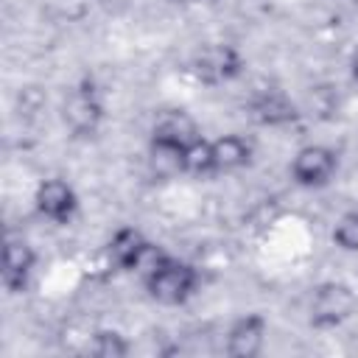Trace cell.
Instances as JSON below:
<instances>
[{
  "instance_id": "cell-5",
  "label": "cell",
  "mask_w": 358,
  "mask_h": 358,
  "mask_svg": "<svg viewBox=\"0 0 358 358\" xmlns=\"http://www.w3.org/2000/svg\"><path fill=\"white\" fill-rule=\"evenodd\" d=\"M103 120V103L90 87H78L64 101V123L76 134H92Z\"/></svg>"
},
{
  "instance_id": "cell-1",
  "label": "cell",
  "mask_w": 358,
  "mask_h": 358,
  "mask_svg": "<svg viewBox=\"0 0 358 358\" xmlns=\"http://www.w3.org/2000/svg\"><path fill=\"white\" fill-rule=\"evenodd\" d=\"M145 291L151 299H157L159 305H182L199 285V271L185 263L171 257L157 274H151L148 280H143Z\"/></svg>"
},
{
  "instance_id": "cell-12",
  "label": "cell",
  "mask_w": 358,
  "mask_h": 358,
  "mask_svg": "<svg viewBox=\"0 0 358 358\" xmlns=\"http://www.w3.org/2000/svg\"><path fill=\"white\" fill-rule=\"evenodd\" d=\"M148 171L157 179H173L185 171V145L168 143V140H157L151 137V148H148Z\"/></svg>"
},
{
  "instance_id": "cell-10",
  "label": "cell",
  "mask_w": 358,
  "mask_h": 358,
  "mask_svg": "<svg viewBox=\"0 0 358 358\" xmlns=\"http://www.w3.org/2000/svg\"><path fill=\"white\" fill-rule=\"evenodd\" d=\"M154 137L187 148V145L196 143L201 134H199V123H196L187 112H182V109H168V112H162V115L157 117V123H154Z\"/></svg>"
},
{
  "instance_id": "cell-8",
  "label": "cell",
  "mask_w": 358,
  "mask_h": 358,
  "mask_svg": "<svg viewBox=\"0 0 358 358\" xmlns=\"http://www.w3.org/2000/svg\"><path fill=\"white\" fill-rule=\"evenodd\" d=\"M252 109V117L263 126H285V123H294L296 120V106L294 101L282 92V90H263L252 98L249 103Z\"/></svg>"
},
{
  "instance_id": "cell-7",
  "label": "cell",
  "mask_w": 358,
  "mask_h": 358,
  "mask_svg": "<svg viewBox=\"0 0 358 358\" xmlns=\"http://www.w3.org/2000/svg\"><path fill=\"white\" fill-rule=\"evenodd\" d=\"M263 341H266V319L260 313H246L229 327L227 352L232 358H255L260 355Z\"/></svg>"
},
{
  "instance_id": "cell-3",
  "label": "cell",
  "mask_w": 358,
  "mask_h": 358,
  "mask_svg": "<svg viewBox=\"0 0 358 358\" xmlns=\"http://www.w3.org/2000/svg\"><path fill=\"white\" fill-rule=\"evenodd\" d=\"M355 308V294L344 282H324L310 296V322L316 327H333L344 322Z\"/></svg>"
},
{
  "instance_id": "cell-4",
  "label": "cell",
  "mask_w": 358,
  "mask_h": 358,
  "mask_svg": "<svg viewBox=\"0 0 358 358\" xmlns=\"http://www.w3.org/2000/svg\"><path fill=\"white\" fill-rule=\"evenodd\" d=\"M34 204H36L39 215L48 218V221H53V224H67L76 215V210H78L76 190L64 179H45L36 187Z\"/></svg>"
},
{
  "instance_id": "cell-19",
  "label": "cell",
  "mask_w": 358,
  "mask_h": 358,
  "mask_svg": "<svg viewBox=\"0 0 358 358\" xmlns=\"http://www.w3.org/2000/svg\"><path fill=\"white\" fill-rule=\"evenodd\" d=\"M176 3H190V0H176Z\"/></svg>"
},
{
  "instance_id": "cell-18",
  "label": "cell",
  "mask_w": 358,
  "mask_h": 358,
  "mask_svg": "<svg viewBox=\"0 0 358 358\" xmlns=\"http://www.w3.org/2000/svg\"><path fill=\"white\" fill-rule=\"evenodd\" d=\"M352 76L358 78V50H355V56H352Z\"/></svg>"
},
{
  "instance_id": "cell-16",
  "label": "cell",
  "mask_w": 358,
  "mask_h": 358,
  "mask_svg": "<svg viewBox=\"0 0 358 358\" xmlns=\"http://www.w3.org/2000/svg\"><path fill=\"white\" fill-rule=\"evenodd\" d=\"M168 260H171V255H168L165 249H159L157 243L145 241V246L140 249V255H137V260H134L131 271H134V274H140V280H148V277H151V274H157Z\"/></svg>"
},
{
  "instance_id": "cell-17",
  "label": "cell",
  "mask_w": 358,
  "mask_h": 358,
  "mask_svg": "<svg viewBox=\"0 0 358 358\" xmlns=\"http://www.w3.org/2000/svg\"><path fill=\"white\" fill-rule=\"evenodd\" d=\"M333 241L347 252H358V210H350L336 221Z\"/></svg>"
},
{
  "instance_id": "cell-14",
  "label": "cell",
  "mask_w": 358,
  "mask_h": 358,
  "mask_svg": "<svg viewBox=\"0 0 358 358\" xmlns=\"http://www.w3.org/2000/svg\"><path fill=\"white\" fill-rule=\"evenodd\" d=\"M185 171L193 173V176H207V173H215L213 168V143L199 137L196 143H190L185 148Z\"/></svg>"
},
{
  "instance_id": "cell-9",
  "label": "cell",
  "mask_w": 358,
  "mask_h": 358,
  "mask_svg": "<svg viewBox=\"0 0 358 358\" xmlns=\"http://www.w3.org/2000/svg\"><path fill=\"white\" fill-rule=\"evenodd\" d=\"M36 263V252L25 241H6L3 246V285L8 291H22Z\"/></svg>"
},
{
  "instance_id": "cell-15",
  "label": "cell",
  "mask_w": 358,
  "mask_h": 358,
  "mask_svg": "<svg viewBox=\"0 0 358 358\" xmlns=\"http://www.w3.org/2000/svg\"><path fill=\"white\" fill-rule=\"evenodd\" d=\"M90 352L98 355V358H126L129 355V341L115 330H98L92 336Z\"/></svg>"
},
{
  "instance_id": "cell-6",
  "label": "cell",
  "mask_w": 358,
  "mask_h": 358,
  "mask_svg": "<svg viewBox=\"0 0 358 358\" xmlns=\"http://www.w3.org/2000/svg\"><path fill=\"white\" fill-rule=\"evenodd\" d=\"M241 73V56L229 45H210L196 56V76L204 84H224Z\"/></svg>"
},
{
  "instance_id": "cell-13",
  "label": "cell",
  "mask_w": 358,
  "mask_h": 358,
  "mask_svg": "<svg viewBox=\"0 0 358 358\" xmlns=\"http://www.w3.org/2000/svg\"><path fill=\"white\" fill-rule=\"evenodd\" d=\"M143 246H145V238H143L140 229H134V227H120V229L109 238L106 255H109V260H112L117 268H129V271H131V266H134V260H137V255H140Z\"/></svg>"
},
{
  "instance_id": "cell-11",
  "label": "cell",
  "mask_w": 358,
  "mask_h": 358,
  "mask_svg": "<svg viewBox=\"0 0 358 358\" xmlns=\"http://www.w3.org/2000/svg\"><path fill=\"white\" fill-rule=\"evenodd\" d=\"M252 159V145L241 134H221L213 140V168L215 173H232Z\"/></svg>"
},
{
  "instance_id": "cell-2",
  "label": "cell",
  "mask_w": 358,
  "mask_h": 358,
  "mask_svg": "<svg viewBox=\"0 0 358 358\" xmlns=\"http://www.w3.org/2000/svg\"><path fill=\"white\" fill-rule=\"evenodd\" d=\"M338 157L327 145H305L291 159V176L302 187H322L336 176Z\"/></svg>"
}]
</instances>
